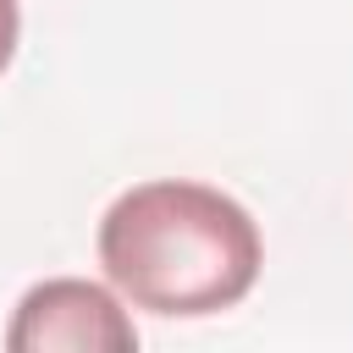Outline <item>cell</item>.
I'll return each instance as SVG.
<instances>
[{
  "label": "cell",
  "mask_w": 353,
  "mask_h": 353,
  "mask_svg": "<svg viewBox=\"0 0 353 353\" xmlns=\"http://www.w3.org/2000/svg\"><path fill=\"white\" fill-rule=\"evenodd\" d=\"M254 215L210 182H138L99 221V265L110 287L149 314L199 320L243 303L259 281Z\"/></svg>",
  "instance_id": "6da1fadb"
},
{
  "label": "cell",
  "mask_w": 353,
  "mask_h": 353,
  "mask_svg": "<svg viewBox=\"0 0 353 353\" xmlns=\"http://www.w3.org/2000/svg\"><path fill=\"white\" fill-rule=\"evenodd\" d=\"M17 39H22V6L17 0H0V72L17 55Z\"/></svg>",
  "instance_id": "3957f363"
},
{
  "label": "cell",
  "mask_w": 353,
  "mask_h": 353,
  "mask_svg": "<svg viewBox=\"0 0 353 353\" xmlns=\"http://www.w3.org/2000/svg\"><path fill=\"white\" fill-rule=\"evenodd\" d=\"M6 347L11 353H50V347H72V353H132L138 331L121 309V298L99 281H77V276H55L22 292L11 325H6Z\"/></svg>",
  "instance_id": "7a4b0ae2"
}]
</instances>
